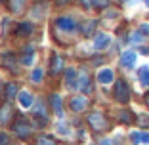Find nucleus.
<instances>
[{
    "mask_svg": "<svg viewBox=\"0 0 149 145\" xmlns=\"http://www.w3.org/2000/svg\"><path fill=\"white\" fill-rule=\"evenodd\" d=\"M12 128H13V132L17 134L19 137H29V136H31V130H33V126L27 122V119H25V117H21V114L13 119Z\"/></svg>",
    "mask_w": 149,
    "mask_h": 145,
    "instance_id": "f257e3e1",
    "label": "nucleus"
},
{
    "mask_svg": "<svg viewBox=\"0 0 149 145\" xmlns=\"http://www.w3.org/2000/svg\"><path fill=\"white\" fill-rule=\"evenodd\" d=\"M88 124H90L96 132H103V130H107V128H109L107 119L101 113H97V111H94V113L88 114Z\"/></svg>",
    "mask_w": 149,
    "mask_h": 145,
    "instance_id": "f03ea898",
    "label": "nucleus"
},
{
    "mask_svg": "<svg viewBox=\"0 0 149 145\" xmlns=\"http://www.w3.org/2000/svg\"><path fill=\"white\" fill-rule=\"evenodd\" d=\"M115 97L120 103H128V99H130V88H128V84L124 80H117L115 82Z\"/></svg>",
    "mask_w": 149,
    "mask_h": 145,
    "instance_id": "7ed1b4c3",
    "label": "nucleus"
},
{
    "mask_svg": "<svg viewBox=\"0 0 149 145\" xmlns=\"http://www.w3.org/2000/svg\"><path fill=\"white\" fill-rule=\"evenodd\" d=\"M56 27H57V29H61V31L71 33V31H74V29H77V21H74V19H71V17H59L56 21Z\"/></svg>",
    "mask_w": 149,
    "mask_h": 145,
    "instance_id": "20e7f679",
    "label": "nucleus"
},
{
    "mask_svg": "<svg viewBox=\"0 0 149 145\" xmlns=\"http://www.w3.org/2000/svg\"><path fill=\"white\" fill-rule=\"evenodd\" d=\"M31 33H33V23H29V21H23L15 27V36H19V38L31 36Z\"/></svg>",
    "mask_w": 149,
    "mask_h": 145,
    "instance_id": "39448f33",
    "label": "nucleus"
},
{
    "mask_svg": "<svg viewBox=\"0 0 149 145\" xmlns=\"http://www.w3.org/2000/svg\"><path fill=\"white\" fill-rule=\"evenodd\" d=\"M134 63H136V52L128 50V52H124L123 56H120V65H123L124 69H130V67H134Z\"/></svg>",
    "mask_w": 149,
    "mask_h": 145,
    "instance_id": "423d86ee",
    "label": "nucleus"
},
{
    "mask_svg": "<svg viewBox=\"0 0 149 145\" xmlns=\"http://www.w3.org/2000/svg\"><path fill=\"white\" fill-rule=\"evenodd\" d=\"M33 119H35V126L36 128H44L46 122H48V114L44 113V109L40 107V109H36L35 113H33Z\"/></svg>",
    "mask_w": 149,
    "mask_h": 145,
    "instance_id": "0eeeda50",
    "label": "nucleus"
},
{
    "mask_svg": "<svg viewBox=\"0 0 149 145\" xmlns=\"http://www.w3.org/2000/svg\"><path fill=\"white\" fill-rule=\"evenodd\" d=\"M86 97L84 96H77V97H73L71 99V109L74 111V113H80V111H84L86 109Z\"/></svg>",
    "mask_w": 149,
    "mask_h": 145,
    "instance_id": "6e6552de",
    "label": "nucleus"
},
{
    "mask_svg": "<svg viewBox=\"0 0 149 145\" xmlns=\"http://www.w3.org/2000/svg\"><path fill=\"white\" fill-rule=\"evenodd\" d=\"M63 65H65V61H63L59 56H54L52 57V63H50V73L52 75H57V73H61Z\"/></svg>",
    "mask_w": 149,
    "mask_h": 145,
    "instance_id": "1a4fd4ad",
    "label": "nucleus"
},
{
    "mask_svg": "<svg viewBox=\"0 0 149 145\" xmlns=\"http://www.w3.org/2000/svg\"><path fill=\"white\" fill-rule=\"evenodd\" d=\"M65 86L69 90H73L77 86V71L74 69H67L65 71Z\"/></svg>",
    "mask_w": 149,
    "mask_h": 145,
    "instance_id": "9d476101",
    "label": "nucleus"
},
{
    "mask_svg": "<svg viewBox=\"0 0 149 145\" xmlns=\"http://www.w3.org/2000/svg\"><path fill=\"white\" fill-rule=\"evenodd\" d=\"M50 103H52L54 113H56L57 117H61V113H63V109H61V97L57 96V94H52V96H50Z\"/></svg>",
    "mask_w": 149,
    "mask_h": 145,
    "instance_id": "9b49d317",
    "label": "nucleus"
},
{
    "mask_svg": "<svg viewBox=\"0 0 149 145\" xmlns=\"http://www.w3.org/2000/svg\"><path fill=\"white\" fill-rule=\"evenodd\" d=\"M113 71L111 69H103V71H100L97 73V82H101V84H109V82H113Z\"/></svg>",
    "mask_w": 149,
    "mask_h": 145,
    "instance_id": "f8f14e48",
    "label": "nucleus"
},
{
    "mask_svg": "<svg viewBox=\"0 0 149 145\" xmlns=\"http://www.w3.org/2000/svg\"><path fill=\"white\" fill-rule=\"evenodd\" d=\"M109 42H111V38L107 35H101V33L96 35V38H94V46H96V50H103Z\"/></svg>",
    "mask_w": 149,
    "mask_h": 145,
    "instance_id": "ddd939ff",
    "label": "nucleus"
},
{
    "mask_svg": "<svg viewBox=\"0 0 149 145\" xmlns=\"http://www.w3.org/2000/svg\"><path fill=\"white\" fill-rule=\"evenodd\" d=\"M0 63L13 71V69H15V56H13V53H4V56L0 57Z\"/></svg>",
    "mask_w": 149,
    "mask_h": 145,
    "instance_id": "4468645a",
    "label": "nucleus"
},
{
    "mask_svg": "<svg viewBox=\"0 0 149 145\" xmlns=\"http://www.w3.org/2000/svg\"><path fill=\"white\" fill-rule=\"evenodd\" d=\"M4 97H6V99H13V97H17V84L10 82L8 86L4 88Z\"/></svg>",
    "mask_w": 149,
    "mask_h": 145,
    "instance_id": "2eb2a0df",
    "label": "nucleus"
},
{
    "mask_svg": "<svg viewBox=\"0 0 149 145\" xmlns=\"http://www.w3.org/2000/svg\"><path fill=\"white\" fill-rule=\"evenodd\" d=\"M17 97H19V103H21L23 107H31L33 105V96L29 92H25V90H21V92L17 94Z\"/></svg>",
    "mask_w": 149,
    "mask_h": 145,
    "instance_id": "dca6fc26",
    "label": "nucleus"
},
{
    "mask_svg": "<svg viewBox=\"0 0 149 145\" xmlns=\"http://www.w3.org/2000/svg\"><path fill=\"white\" fill-rule=\"evenodd\" d=\"M79 82H80V88H82L84 92H88V90H90V76H88L86 71H80V75H79Z\"/></svg>",
    "mask_w": 149,
    "mask_h": 145,
    "instance_id": "f3484780",
    "label": "nucleus"
},
{
    "mask_svg": "<svg viewBox=\"0 0 149 145\" xmlns=\"http://www.w3.org/2000/svg\"><path fill=\"white\" fill-rule=\"evenodd\" d=\"M118 120L123 124H132L134 122V113H130V111H120V113H118Z\"/></svg>",
    "mask_w": 149,
    "mask_h": 145,
    "instance_id": "a211bd4d",
    "label": "nucleus"
},
{
    "mask_svg": "<svg viewBox=\"0 0 149 145\" xmlns=\"http://www.w3.org/2000/svg\"><path fill=\"white\" fill-rule=\"evenodd\" d=\"M138 76H140V82L143 84V86H149V67H141L140 73H138Z\"/></svg>",
    "mask_w": 149,
    "mask_h": 145,
    "instance_id": "6ab92c4d",
    "label": "nucleus"
},
{
    "mask_svg": "<svg viewBox=\"0 0 149 145\" xmlns=\"http://www.w3.org/2000/svg\"><path fill=\"white\" fill-rule=\"evenodd\" d=\"M10 113H12V109H10L8 105L0 109V124H6V122H8V119H10Z\"/></svg>",
    "mask_w": 149,
    "mask_h": 145,
    "instance_id": "aec40b11",
    "label": "nucleus"
},
{
    "mask_svg": "<svg viewBox=\"0 0 149 145\" xmlns=\"http://www.w3.org/2000/svg\"><path fill=\"white\" fill-rule=\"evenodd\" d=\"M36 145H56V141L50 136H40L38 139H36Z\"/></svg>",
    "mask_w": 149,
    "mask_h": 145,
    "instance_id": "412c9836",
    "label": "nucleus"
},
{
    "mask_svg": "<svg viewBox=\"0 0 149 145\" xmlns=\"http://www.w3.org/2000/svg\"><path fill=\"white\" fill-rule=\"evenodd\" d=\"M23 2H25V0H10V10H12V12H21Z\"/></svg>",
    "mask_w": 149,
    "mask_h": 145,
    "instance_id": "4be33fe9",
    "label": "nucleus"
},
{
    "mask_svg": "<svg viewBox=\"0 0 149 145\" xmlns=\"http://www.w3.org/2000/svg\"><path fill=\"white\" fill-rule=\"evenodd\" d=\"M94 29H96V21L86 23V27H84V35H86V36H90V35L94 33Z\"/></svg>",
    "mask_w": 149,
    "mask_h": 145,
    "instance_id": "5701e85b",
    "label": "nucleus"
},
{
    "mask_svg": "<svg viewBox=\"0 0 149 145\" xmlns=\"http://www.w3.org/2000/svg\"><path fill=\"white\" fill-rule=\"evenodd\" d=\"M31 78L35 80V82H40V80H42V69H35L33 75H31Z\"/></svg>",
    "mask_w": 149,
    "mask_h": 145,
    "instance_id": "b1692460",
    "label": "nucleus"
},
{
    "mask_svg": "<svg viewBox=\"0 0 149 145\" xmlns=\"http://www.w3.org/2000/svg\"><path fill=\"white\" fill-rule=\"evenodd\" d=\"M92 4L97 6V8H107L109 6V0H92Z\"/></svg>",
    "mask_w": 149,
    "mask_h": 145,
    "instance_id": "393cba45",
    "label": "nucleus"
},
{
    "mask_svg": "<svg viewBox=\"0 0 149 145\" xmlns=\"http://www.w3.org/2000/svg\"><path fill=\"white\" fill-rule=\"evenodd\" d=\"M132 42H141V40H143V33L141 31H138V33H134V35H132Z\"/></svg>",
    "mask_w": 149,
    "mask_h": 145,
    "instance_id": "a878e982",
    "label": "nucleus"
},
{
    "mask_svg": "<svg viewBox=\"0 0 149 145\" xmlns=\"http://www.w3.org/2000/svg\"><path fill=\"white\" fill-rule=\"evenodd\" d=\"M130 139H132V143H140V141H141V134L140 132H132Z\"/></svg>",
    "mask_w": 149,
    "mask_h": 145,
    "instance_id": "bb28decb",
    "label": "nucleus"
},
{
    "mask_svg": "<svg viewBox=\"0 0 149 145\" xmlns=\"http://www.w3.org/2000/svg\"><path fill=\"white\" fill-rule=\"evenodd\" d=\"M8 143H10V137L4 132H0V145H8Z\"/></svg>",
    "mask_w": 149,
    "mask_h": 145,
    "instance_id": "cd10ccee",
    "label": "nucleus"
},
{
    "mask_svg": "<svg viewBox=\"0 0 149 145\" xmlns=\"http://www.w3.org/2000/svg\"><path fill=\"white\" fill-rule=\"evenodd\" d=\"M140 31L143 33V35H147V33H149V25H141V27H140Z\"/></svg>",
    "mask_w": 149,
    "mask_h": 145,
    "instance_id": "c85d7f7f",
    "label": "nucleus"
},
{
    "mask_svg": "<svg viewBox=\"0 0 149 145\" xmlns=\"http://www.w3.org/2000/svg\"><path fill=\"white\" fill-rule=\"evenodd\" d=\"M141 141H145V143H149V134H141Z\"/></svg>",
    "mask_w": 149,
    "mask_h": 145,
    "instance_id": "c756f323",
    "label": "nucleus"
},
{
    "mask_svg": "<svg viewBox=\"0 0 149 145\" xmlns=\"http://www.w3.org/2000/svg\"><path fill=\"white\" fill-rule=\"evenodd\" d=\"M80 2H82V6H84V8H90V4H92L90 0H80Z\"/></svg>",
    "mask_w": 149,
    "mask_h": 145,
    "instance_id": "7c9ffc66",
    "label": "nucleus"
},
{
    "mask_svg": "<svg viewBox=\"0 0 149 145\" xmlns=\"http://www.w3.org/2000/svg\"><path fill=\"white\" fill-rule=\"evenodd\" d=\"M56 2H57V4H59V6H63V4H67L69 0H56Z\"/></svg>",
    "mask_w": 149,
    "mask_h": 145,
    "instance_id": "2f4dec72",
    "label": "nucleus"
},
{
    "mask_svg": "<svg viewBox=\"0 0 149 145\" xmlns=\"http://www.w3.org/2000/svg\"><path fill=\"white\" fill-rule=\"evenodd\" d=\"M145 101H147V105H149V92H147V96H145Z\"/></svg>",
    "mask_w": 149,
    "mask_h": 145,
    "instance_id": "473e14b6",
    "label": "nucleus"
},
{
    "mask_svg": "<svg viewBox=\"0 0 149 145\" xmlns=\"http://www.w3.org/2000/svg\"><path fill=\"white\" fill-rule=\"evenodd\" d=\"M145 4H147V6H149V0H145Z\"/></svg>",
    "mask_w": 149,
    "mask_h": 145,
    "instance_id": "72a5a7b5",
    "label": "nucleus"
},
{
    "mask_svg": "<svg viewBox=\"0 0 149 145\" xmlns=\"http://www.w3.org/2000/svg\"><path fill=\"white\" fill-rule=\"evenodd\" d=\"M0 88H2V82H0Z\"/></svg>",
    "mask_w": 149,
    "mask_h": 145,
    "instance_id": "f704fd0d",
    "label": "nucleus"
},
{
    "mask_svg": "<svg viewBox=\"0 0 149 145\" xmlns=\"http://www.w3.org/2000/svg\"><path fill=\"white\" fill-rule=\"evenodd\" d=\"M2 2H4V0H2Z\"/></svg>",
    "mask_w": 149,
    "mask_h": 145,
    "instance_id": "c9c22d12",
    "label": "nucleus"
}]
</instances>
